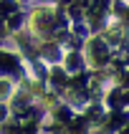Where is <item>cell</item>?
I'll return each mask as SVG.
<instances>
[{
	"mask_svg": "<svg viewBox=\"0 0 129 134\" xmlns=\"http://www.w3.org/2000/svg\"><path fill=\"white\" fill-rule=\"evenodd\" d=\"M13 3H0V13H3V15H8V13H10V10H13Z\"/></svg>",
	"mask_w": 129,
	"mask_h": 134,
	"instance_id": "cell-2",
	"label": "cell"
},
{
	"mask_svg": "<svg viewBox=\"0 0 129 134\" xmlns=\"http://www.w3.org/2000/svg\"><path fill=\"white\" fill-rule=\"evenodd\" d=\"M0 66L3 68H15V58L8 56V53H0Z\"/></svg>",
	"mask_w": 129,
	"mask_h": 134,
	"instance_id": "cell-1",
	"label": "cell"
}]
</instances>
